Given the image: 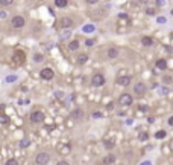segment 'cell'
Segmentation results:
<instances>
[{
	"label": "cell",
	"instance_id": "obj_29",
	"mask_svg": "<svg viewBox=\"0 0 173 165\" xmlns=\"http://www.w3.org/2000/svg\"><path fill=\"white\" fill-rule=\"evenodd\" d=\"M0 5H2V6H9V5H12V0H2Z\"/></svg>",
	"mask_w": 173,
	"mask_h": 165
},
{
	"label": "cell",
	"instance_id": "obj_2",
	"mask_svg": "<svg viewBox=\"0 0 173 165\" xmlns=\"http://www.w3.org/2000/svg\"><path fill=\"white\" fill-rule=\"evenodd\" d=\"M103 84H105V77L102 75V73H94V75L91 77V86L102 87Z\"/></svg>",
	"mask_w": 173,
	"mask_h": 165
},
{
	"label": "cell",
	"instance_id": "obj_15",
	"mask_svg": "<svg viewBox=\"0 0 173 165\" xmlns=\"http://www.w3.org/2000/svg\"><path fill=\"white\" fill-rule=\"evenodd\" d=\"M82 110H80V109H76V110H73L72 112V118L73 119H79V118H82Z\"/></svg>",
	"mask_w": 173,
	"mask_h": 165
},
{
	"label": "cell",
	"instance_id": "obj_12",
	"mask_svg": "<svg viewBox=\"0 0 173 165\" xmlns=\"http://www.w3.org/2000/svg\"><path fill=\"white\" fill-rule=\"evenodd\" d=\"M102 162H103L105 165H111V164H114V162H116V156H114V154H106Z\"/></svg>",
	"mask_w": 173,
	"mask_h": 165
},
{
	"label": "cell",
	"instance_id": "obj_27",
	"mask_svg": "<svg viewBox=\"0 0 173 165\" xmlns=\"http://www.w3.org/2000/svg\"><path fill=\"white\" fill-rule=\"evenodd\" d=\"M14 81H17V77L15 75H8L6 77V83H14Z\"/></svg>",
	"mask_w": 173,
	"mask_h": 165
},
{
	"label": "cell",
	"instance_id": "obj_24",
	"mask_svg": "<svg viewBox=\"0 0 173 165\" xmlns=\"http://www.w3.org/2000/svg\"><path fill=\"white\" fill-rule=\"evenodd\" d=\"M172 81H173V78L169 77V75H166V77L163 78V83H164V84H172Z\"/></svg>",
	"mask_w": 173,
	"mask_h": 165
},
{
	"label": "cell",
	"instance_id": "obj_10",
	"mask_svg": "<svg viewBox=\"0 0 173 165\" xmlns=\"http://www.w3.org/2000/svg\"><path fill=\"white\" fill-rule=\"evenodd\" d=\"M118 54H120V52H118V47H109L106 55H108V58H109V60H114V58L118 57Z\"/></svg>",
	"mask_w": 173,
	"mask_h": 165
},
{
	"label": "cell",
	"instance_id": "obj_32",
	"mask_svg": "<svg viewBox=\"0 0 173 165\" xmlns=\"http://www.w3.org/2000/svg\"><path fill=\"white\" fill-rule=\"evenodd\" d=\"M8 122H9V118L6 115H2V124H8Z\"/></svg>",
	"mask_w": 173,
	"mask_h": 165
},
{
	"label": "cell",
	"instance_id": "obj_33",
	"mask_svg": "<svg viewBox=\"0 0 173 165\" xmlns=\"http://www.w3.org/2000/svg\"><path fill=\"white\" fill-rule=\"evenodd\" d=\"M85 45H86V46H93V45H94V40H86Z\"/></svg>",
	"mask_w": 173,
	"mask_h": 165
},
{
	"label": "cell",
	"instance_id": "obj_31",
	"mask_svg": "<svg viewBox=\"0 0 173 165\" xmlns=\"http://www.w3.org/2000/svg\"><path fill=\"white\" fill-rule=\"evenodd\" d=\"M106 110H108V112L114 110V103H108V104H106Z\"/></svg>",
	"mask_w": 173,
	"mask_h": 165
},
{
	"label": "cell",
	"instance_id": "obj_40",
	"mask_svg": "<svg viewBox=\"0 0 173 165\" xmlns=\"http://www.w3.org/2000/svg\"><path fill=\"white\" fill-rule=\"evenodd\" d=\"M170 14H172V15H173V9H172V11H170Z\"/></svg>",
	"mask_w": 173,
	"mask_h": 165
},
{
	"label": "cell",
	"instance_id": "obj_34",
	"mask_svg": "<svg viewBox=\"0 0 173 165\" xmlns=\"http://www.w3.org/2000/svg\"><path fill=\"white\" fill-rule=\"evenodd\" d=\"M100 116H102V113H99V112H94L93 113V118H100Z\"/></svg>",
	"mask_w": 173,
	"mask_h": 165
},
{
	"label": "cell",
	"instance_id": "obj_4",
	"mask_svg": "<svg viewBox=\"0 0 173 165\" xmlns=\"http://www.w3.org/2000/svg\"><path fill=\"white\" fill-rule=\"evenodd\" d=\"M132 101H134V98L129 93H122L120 97H118V104L120 105H131Z\"/></svg>",
	"mask_w": 173,
	"mask_h": 165
},
{
	"label": "cell",
	"instance_id": "obj_39",
	"mask_svg": "<svg viewBox=\"0 0 173 165\" xmlns=\"http://www.w3.org/2000/svg\"><path fill=\"white\" fill-rule=\"evenodd\" d=\"M143 165H150V164H149V162H146V164H143Z\"/></svg>",
	"mask_w": 173,
	"mask_h": 165
},
{
	"label": "cell",
	"instance_id": "obj_38",
	"mask_svg": "<svg viewBox=\"0 0 173 165\" xmlns=\"http://www.w3.org/2000/svg\"><path fill=\"white\" fill-rule=\"evenodd\" d=\"M158 22H159V23H164V22H166V18H163V17H159V18H158Z\"/></svg>",
	"mask_w": 173,
	"mask_h": 165
},
{
	"label": "cell",
	"instance_id": "obj_23",
	"mask_svg": "<svg viewBox=\"0 0 173 165\" xmlns=\"http://www.w3.org/2000/svg\"><path fill=\"white\" fill-rule=\"evenodd\" d=\"M5 165H18V162H17V159L11 157V159H8V161H6V164H5Z\"/></svg>",
	"mask_w": 173,
	"mask_h": 165
},
{
	"label": "cell",
	"instance_id": "obj_25",
	"mask_svg": "<svg viewBox=\"0 0 173 165\" xmlns=\"http://www.w3.org/2000/svg\"><path fill=\"white\" fill-rule=\"evenodd\" d=\"M70 35H72V32H70V31H64V32L61 34V38H62V40H67Z\"/></svg>",
	"mask_w": 173,
	"mask_h": 165
},
{
	"label": "cell",
	"instance_id": "obj_8",
	"mask_svg": "<svg viewBox=\"0 0 173 165\" xmlns=\"http://www.w3.org/2000/svg\"><path fill=\"white\" fill-rule=\"evenodd\" d=\"M117 84H118V86H123V87L129 86V84H131V77H128V75L118 77V78H117Z\"/></svg>",
	"mask_w": 173,
	"mask_h": 165
},
{
	"label": "cell",
	"instance_id": "obj_20",
	"mask_svg": "<svg viewBox=\"0 0 173 165\" xmlns=\"http://www.w3.org/2000/svg\"><path fill=\"white\" fill-rule=\"evenodd\" d=\"M59 153H61V154H67V153H70V145H64V147H61V148H59Z\"/></svg>",
	"mask_w": 173,
	"mask_h": 165
},
{
	"label": "cell",
	"instance_id": "obj_1",
	"mask_svg": "<svg viewBox=\"0 0 173 165\" xmlns=\"http://www.w3.org/2000/svg\"><path fill=\"white\" fill-rule=\"evenodd\" d=\"M49 161H50V154L46 153V151H41L35 156V164L36 165H46V164H49Z\"/></svg>",
	"mask_w": 173,
	"mask_h": 165
},
{
	"label": "cell",
	"instance_id": "obj_36",
	"mask_svg": "<svg viewBox=\"0 0 173 165\" xmlns=\"http://www.w3.org/2000/svg\"><path fill=\"white\" fill-rule=\"evenodd\" d=\"M169 125L173 127V116H170V118H169Z\"/></svg>",
	"mask_w": 173,
	"mask_h": 165
},
{
	"label": "cell",
	"instance_id": "obj_9",
	"mask_svg": "<svg viewBox=\"0 0 173 165\" xmlns=\"http://www.w3.org/2000/svg\"><path fill=\"white\" fill-rule=\"evenodd\" d=\"M134 92L137 93V95H143L146 92V84L144 83H137L134 86Z\"/></svg>",
	"mask_w": 173,
	"mask_h": 165
},
{
	"label": "cell",
	"instance_id": "obj_19",
	"mask_svg": "<svg viewBox=\"0 0 173 165\" xmlns=\"http://www.w3.org/2000/svg\"><path fill=\"white\" fill-rule=\"evenodd\" d=\"M34 61H35V63L44 61V57H43V54H35V55H34Z\"/></svg>",
	"mask_w": 173,
	"mask_h": 165
},
{
	"label": "cell",
	"instance_id": "obj_30",
	"mask_svg": "<svg viewBox=\"0 0 173 165\" xmlns=\"http://www.w3.org/2000/svg\"><path fill=\"white\" fill-rule=\"evenodd\" d=\"M93 31H94V26H85V28H84V32H93Z\"/></svg>",
	"mask_w": 173,
	"mask_h": 165
},
{
	"label": "cell",
	"instance_id": "obj_26",
	"mask_svg": "<svg viewBox=\"0 0 173 165\" xmlns=\"http://www.w3.org/2000/svg\"><path fill=\"white\" fill-rule=\"evenodd\" d=\"M147 138H149L147 133H140V135H138V139L140 141H147Z\"/></svg>",
	"mask_w": 173,
	"mask_h": 165
},
{
	"label": "cell",
	"instance_id": "obj_11",
	"mask_svg": "<svg viewBox=\"0 0 173 165\" xmlns=\"http://www.w3.org/2000/svg\"><path fill=\"white\" fill-rule=\"evenodd\" d=\"M155 66L158 67V69H161V71H166V69H167V60H164V58H159V60H156Z\"/></svg>",
	"mask_w": 173,
	"mask_h": 165
},
{
	"label": "cell",
	"instance_id": "obj_35",
	"mask_svg": "<svg viewBox=\"0 0 173 165\" xmlns=\"http://www.w3.org/2000/svg\"><path fill=\"white\" fill-rule=\"evenodd\" d=\"M56 165H70V164H68L67 161H61V162H58Z\"/></svg>",
	"mask_w": 173,
	"mask_h": 165
},
{
	"label": "cell",
	"instance_id": "obj_3",
	"mask_svg": "<svg viewBox=\"0 0 173 165\" xmlns=\"http://www.w3.org/2000/svg\"><path fill=\"white\" fill-rule=\"evenodd\" d=\"M11 25H12V28L20 29L26 25V20H24V17H21V15H15V17H12V20H11Z\"/></svg>",
	"mask_w": 173,
	"mask_h": 165
},
{
	"label": "cell",
	"instance_id": "obj_21",
	"mask_svg": "<svg viewBox=\"0 0 173 165\" xmlns=\"http://www.w3.org/2000/svg\"><path fill=\"white\" fill-rule=\"evenodd\" d=\"M29 144H30L29 139H23V141H20V147L21 148H26V147H29Z\"/></svg>",
	"mask_w": 173,
	"mask_h": 165
},
{
	"label": "cell",
	"instance_id": "obj_16",
	"mask_svg": "<svg viewBox=\"0 0 173 165\" xmlns=\"http://www.w3.org/2000/svg\"><path fill=\"white\" fill-rule=\"evenodd\" d=\"M67 5H68L67 0H55V6H58V8H66Z\"/></svg>",
	"mask_w": 173,
	"mask_h": 165
},
{
	"label": "cell",
	"instance_id": "obj_18",
	"mask_svg": "<svg viewBox=\"0 0 173 165\" xmlns=\"http://www.w3.org/2000/svg\"><path fill=\"white\" fill-rule=\"evenodd\" d=\"M166 136H167V133H166L164 130H159V131L155 133V138H156V139H164Z\"/></svg>",
	"mask_w": 173,
	"mask_h": 165
},
{
	"label": "cell",
	"instance_id": "obj_5",
	"mask_svg": "<svg viewBox=\"0 0 173 165\" xmlns=\"http://www.w3.org/2000/svg\"><path fill=\"white\" fill-rule=\"evenodd\" d=\"M29 118H30L32 122H43L46 116H44V113H43L41 110H35V112H32V113H30Z\"/></svg>",
	"mask_w": 173,
	"mask_h": 165
},
{
	"label": "cell",
	"instance_id": "obj_6",
	"mask_svg": "<svg viewBox=\"0 0 173 165\" xmlns=\"http://www.w3.org/2000/svg\"><path fill=\"white\" fill-rule=\"evenodd\" d=\"M40 77L43 78V79H52L53 77H55V72H53V69H50V67H44L43 71L40 72Z\"/></svg>",
	"mask_w": 173,
	"mask_h": 165
},
{
	"label": "cell",
	"instance_id": "obj_17",
	"mask_svg": "<svg viewBox=\"0 0 173 165\" xmlns=\"http://www.w3.org/2000/svg\"><path fill=\"white\" fill-rule=\"evenodd\" d=\"M86 61H88V55L82 54V55H79V57H78V63H79V64H85Z\"/></svg>",
	"mask_w": 173,
	"mask_h": 165
},
{
	"label": "cell",
	"instance_id": "obj_28",
	"mask_svg": "<svg viewBox=\"0 0 173 165\" xmlns=\"http://www.w3.org/2000/svg\"><path fill=\"white\" fill-rule=\"evenodd\" d=\"M155 12H156L155 8H146V14H147V15H153Z\"/></svg>",
	"mask_w": 173,
	"mask_h": 165
},
{
	"label": "cell",
	"instance_id": "obj_7",
	"mask_svg": "<svg viewBox=\"0 0 173 165\" xmlns=\"http://www.w3.org/2000/svg\"><path fill=\"white\" fill-rule=\"evenodd\" d=\"M59 25H61L62 29H70L73 26V20L70 17H62L61 20H59Z\"/></svg>",
	"mask_w": 173,
	"mask_h": 165
},
{
	"label": "cell",
	"instance_id": "obj_13",
	"mask_svg": "<svg viewBox=\"0 0 173 165\" xmlns=\"http://www.w3.org/2000/svg\"><path fill=\"white\" fill-rule=\"evenodd\" d=\"M68 49H70V51H78V49H79V41H78V40H72V41L68 43Z\"/></svg>",
	"mask_w": 173,
	"mask_h": 165
},
{
	"label": "cell",
	"instance_id": "obj_22",
	"mask_svg": "<svg viewBox=\"0 0 173 165\" xmlns=\"http://www.w3.org/2000/svg\"><path fill=\"white\" fill-rule=\"evenodd\" d=\"M105 148H108V150L114 148V141H105Z\"/></svg>",
	"mask_w": 173,
	"mask_h": 165
},
{
	"label": "cell",
	"instance_id": "obj_14",
	"mask_svg": "<svg viewBox=\"0 0 173 165\" xmlns=\"http://www.w3.org/2000/svg\"><path fill=\"white\" fill-rule=\"evenodd\" d=\"M141 43H143L144 46H152V45H153V38H152V37H143V38H141Z\"/></svg>",
	"mask_w": 173,
	"mask_h": 165
},
{
	"label": "cell",
	"instance_id": "obj_37",
	"mask_svg": "<svg viewBox=\"0 0 173 165\" xmlns=\"http://www.w3.org/2000/svg\"><path fill=\"white\" fill-rule=\"evenodd\" d=\"M5 17H6V12L2 11V12H0V18H5Z\"/></svg>",
	"mask_w": 173,
	"mask_h": 165
}]
</instances>
